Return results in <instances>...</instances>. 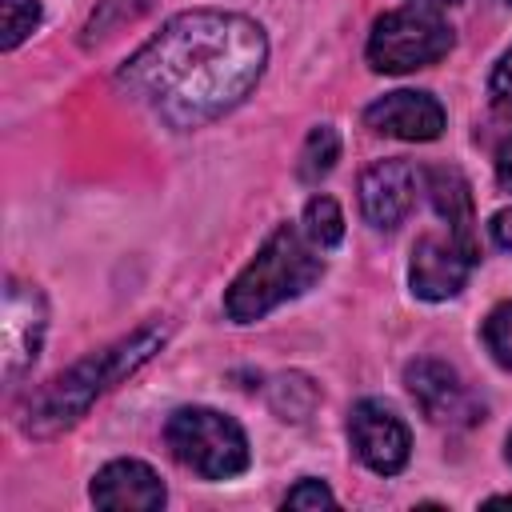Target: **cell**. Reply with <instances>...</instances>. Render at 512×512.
<instances>
[{"label":"cell","mask_w":512,"mask_h":512,"mask_svg":"<svg viewBox=\"0 0 512 512\" xmlns=\"http://www.w3.org/2000/svg\"><path fill=\"white\" fill-rule=\"evenodd\" d=\"M268 60L264 28L240 12L192 8L172 16L128 64L116 84L168 128H200L236 108Z\"/></svg>","instance_id":"cell-1"},{"label":"cell","mask_w":512,"mask_h":512,"mask_svg":"<svg viewBox=\"0 0 512 512\" xmlns=\"http://www.w3.org/2000/svg\"><path fill=\"white\" fill-rule=\"evenodd\" d=\"M168 340V324L152 320L140 324L136 332H128L124 340L84 356L80 364H72L68 372H60L56 380H48L24 408V432L28 436H56L64 428H72L92 404L96 396H104L112 384H120L124 376H132L140 364H148L160 344Z\"/></svg>","instance_id":"cell-2"},{"label":"cell","mask_w":512,"mask_h":512,"mask_svg":"<svg viewBox=\"0 0 512 512\" xmlns=\"http://www.w3.org/2000/svg\"><path fill=\"white\" fill-rule=\"evenodd\" d=\"M324 276V260L316 256V244L304 236V228H276L264 248L248 260V268L232 280L224 296V312L236 324H252L268 316L276 304L308 292Z\"/></svg>","instance_id":"cell-3"},{"label":"cell","mask_w":512,"mask_h":512,"mask_svg":"<svg viewBox=\"0 0 512 512\" xmlns=\"http://www.w3.org/2000/svg\"><path fill=\"white\" fill-rule=\"evenodd\" d=\"M164 440L172 456L204 480H228L248 468V436L216 408H180L168 416Z\"/></svg>","instance_id":"cell-4"},{"label":"cell","mask_w":512,"mask_h":512,"mask_svg":"<svg viewBox=\"0 0 512 512\" xmlns=\"http://www.w3.org/2000/svg\"><path fill=\"white\" fill-rule=\"evenodd\" d=\"M452 48V28L440 12L432 8H396V12H384L376 24H372V36H368V64L376 72H416V68H428L436 64L444 52Z\"/></svg>","instance_id":"cell-5"},{"label":"cell","mask_w":512,"mask_h":512,"mask_svg":"<svg viewBox=\"0 0 512 512\" xmlns=\"http://www.w3.org/2000/svg\"><path fill=\"white\" fill-rule=\"evenodd\" d=\"M404 384L412 392V400L420 404V412L432 424H448V428H468L476 420H484L480 400L472 396V388L460 380L456 368H448L444 360H412L404 368Z\"/></svg>","instance_id":"cell-6"},{"label":"cell","mask_w":512,"mask_h":512,"mask_svg":"<svg viewBox=\"0 0 512 512\" xmlns=\"http://www.w3.org/2000/svg\"><path fill=\"white\" fill-rule=\"evenodd\" d=\"M348 436H352V448L356 456L380 472V476H396L408 456H412V436H408V424L380 400H360L348 416Z\"/></svg>","instance_id":"cell-7"},{"label":"cell","mask_w":512,"mask_h":512,"mask_svg":"<svg viewBox=\"0 0 512 512\" xmlns=\"http://www.w3.org/2000/svg\"><path fill=\"white\" fill-rule=\"evenodd\" d=\"M0 364H4V376L16 380L40 352V340H44V328H48V308H44V296L40 288L32 284H20V280H8L4 288V312H0Z\"/></svg>","instance_id":"cell-8"},{"label":"cell","mask_w":512,"mask_h":512,"mask_svg":"<svg viewBox=\"0 0 512 512\" xmlns=\"http://www.w3.org/2000/svg\"><path fill=\"white\" fill-rule=\"evenodd\" d=\"M468 268H472V252L452 232L448 236H420L412 248L408 280H412V292L420 300H448L464 288Z\"/></svg>","instance_id":"cell-9"},{"label":"cell","mask_w":512,"mask_h":512,"mask_svg":"<svg viewBox=\"0 0 512 512\" xmlns=\"http://www.w3.org/2000/svg\"><path fill=\"white\" fill-rule=\"evenodd\" d=\"M416 168L404 160H376L360 176V208L364 220L380 232H392L416 204Z\"/></svg>","instance_id":"cell-10"},{"label":"cell","mask_w":512,"mask_h":512,"mask_svg":"<svg viewBox=\"0 0 512 512\" xmlns=\"http://www.w3.org/2000/svg\"><path fill=\"white\" fill-rule=\"evenodd\" d=\"M364 120H368L372 132L396 136V140H436L444 132V108H440V100L428 96V92H412V88H400V92L380 96L376 104H368Z\"/></svg>","instance_id":"cell-11"},{"label":"cell","mask_w":512,"mask_h":512,"mask_svg":"<svg viewBox=\"0 0 512 512\" xmlns=\"http://www.w3.org/2000/svg\"><path fill=\"white\" fill-rule=\"evenodd\" d=\"M92 504L108 512H156L164 504V484L144 460H112L92 480Z\"/></svg>","instance_id":"cell-12"},{"label":"cell","mask_w":512,"mask_h":512,"mask_svg":"<svg viewBox=\"0 0 512 512\" xmlns=\"http://www.w3.org/2000/svg\"><path fill=\"white\" fill-rule=\"evenodd\" d=\"M424 188L432 196V208L440 212V220L448 224V232L472 252L476 260V216H472V188L456 168H428L424 172Z\"/></svg>","instance_id":"cell-13"},{"label":"cell","mask_w":512,"mask_h":512,"mask_svg":"<svg viewBox=\"0 0 512 512\" xmlns=\"http://www.w3.org/2000/svg\"><path fill=\"white\" fill-rule=\"evenodd\" d=\"M304 236L324 252L344 240V212L332 196H312L304 208Z\"/></svg>","instance_id":"cell-14"},{"label":"cell","mask_w":512,"mask_h":512,"mask_svg":"<svg viewBox=\"0 0 512 512\" xmlns=\"http://www.w3.org/2000/svg\"><path fill=\"white\" fill-rule=\"evenodd\" d=\"M336 156H340V136H336V128H332V124L312 128L308 140H304V152H300V180H320V176H328L332 164H336Z\"/></svg>","instance_id":"cell-15"},{"label":"cell","mask_w":512,"mask_h":512,"mask_svg":"<svg viewBox=\"0 0 512 512\" xmlns=\"http://www.w3.org/2000/svg\"><path fill=\"white\" fill-rule=\"evenodd\" d=\"M40 24V0H4L0 4V48L24 44Z\"/></svg>","instance_id":"cell-16"},{"label":"cell","mask_w":512,"mask_h":512,"mask_svg":"<svg viewBox=\"0 0 512 512\" xmlns=\"http://www.w3.org/2000/svg\"><path fill=\"white\" fill-rule=\"evenodd\" d=\"M484 344H488V352H492L496 364L512 368V300H504V304H496L488 312V320H484Z\"/></svg>","instance_id":"cell-17"},{"label":"cell","mask_w":512,"mask_h":512,"mask_svg":"<svg viewBox=\"0 0 512 512\" xmlns=\"http://www.w3.org/2000/svg\"><path fill=\"white\" fill-rule=\"evenodd\" d=\"M332 504H336V496L328 492V484L324 480H312V476H304L284 496V508H332Z\"/></svg>","instance_id":"cell-18"},{"label":"cell","mask_w":512,"mask_h":512,"mask_svg":"<svg viewBox=\"0 0 512 512\" xmlns=\"http://www.w3.org/2000/svg\"><path fill=\"white\" fill-rule=\"evenodd\" d=\"M488 92H492V104H496L504 116H512V48H508V52L500 56V64L492 68Z\"/></svg>","instance_id":"cell-19"},{"label":"cell","mask_w":512,"mask_h":512,"mask_svg":"<svg viewBox=\"0 0 512 512\" xmlns=\"http://www.w3.org/2000/svg\"><path fill=\"white\" fill-rule=\"evenodd\" d=\"M488 228H492V240H496L500 248H512V208H500Z\"/></svg>","instance_id":"cell-20"},{"label":"cell","mask_w":512,"mask_h":512,"mask_svg":"<svg viewBox=\"0 0 512 512\" xmlns=\"http://www.w3.org/2000/svg\"><path fill=\"white\" fill-rule=\"evenodd\" d=\"M496 180H500V188L504 192H512V136L500 144V152H496Z\"/></svg>","instance_id":"cell-21"},{"label":"cell","mask_w":512,"mask_h":512,"mask_svg":"<svg viewBox=\"0 0 512 512\" xmlns=\"http://www.w3.org/2000/svg\"><path fill=\"white\" fill-rule=\"evenodd\" d=\"M488 508H496V504H512V496H492V500H484Z\"/></svg>","instance_id":"cell-22"},{"label":"cell","mask_w":512,"mask_h":512,"mask_svg":"<svg viewBox=\"0 0 512 512\" xmlns=\"http://www.w3.org/2000/svg\"><path fill=\"white\" fill-rule=\"evenodd\" d=\"M428 4H452V0H428Z\"/></svg>","instance_id":"cell-23"},{"label":"cell","mask_w":512,"mask_h":512,"mask_svg":"<svg viewBox=\"0 0 512 512\" xmlns=\"http://www.w3.org/2000/svg\"><path fill=\"white\" fill-rule=\"evenodd\" d=\"M508 460H512V436H508Z\"/></svg>","instance_id":"cell-24"},{"label":"cell","mask_w":512,"mask_h":512,"mask_svg":"<svg viewBox=\"0 0 512 512\" xmlns=\"http://www.w3.org/2000/svg\"><path fill=\"white\" fill-rule=\"evenodd\" d=\"M508 4H512V0H508Z\"/></svg>","instance_id":"cell-25"}]
</instances>
